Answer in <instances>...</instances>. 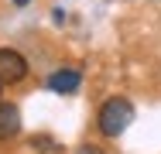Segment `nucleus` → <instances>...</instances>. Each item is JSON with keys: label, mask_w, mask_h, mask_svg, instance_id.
Segmentation results:
<instances>
[{"label": "nucleus", "mask_w": 161, "mask_h": 154, "mask_svg": "<svg viewBox=\"0 0 161 154\" xmlns=\"http://www.w3.org/2000/svg\"><path fill=\"white\" fill-rule=\"evenodd\" d=\"M28 75V62L21 52L14 48H0V86H10V82H21Z\"/></svg>", "instance_id": "nucleus-2"}, {"label": "nucleus", "mask_w": 161, "mask_h": 154, "mask_svg": "<svg viewBox=\"0 0 161 154\" xmlns=\"http://www.w3.org/2000/svg\"><path fill=\"white\" fill-rule=\"evenodd\" d=\"M134 120V106H130L124 96H117V99H106L103 103V110H99V130L106 134V137H117V134H124Z\"/></svg>", "instance_id": "nucleus-1"}, {"label": "nucleus", "mask_w": 161, "mask_h": 154, "mask_svg": "<svg viewBox=\"0 0 161 154\" xmlns=\"http://www.w3.org/2000/svg\"><path fill=\"white\" fill-rule=\"evenodd\" d=\"M79 154H103V151H96L93 144H86V147H82V151H79Z\"/></svg>", "instance_id": "nucleus-5"}, {"label": "nucleus", "mask_w": 161, "mask_h": 154, "mask_svg": "<svg viewBox=\"0 0 161 154\" xmlns=\"http://www.w3.org/2000/svg\"><path fill=\"white\" fill-rule=\"evenodd\" d=\"M79 82H82V75H79L75 69H62V72H55V75L48 79V89H52V92H65V96H69V92L79 89Z\"/></svg>", "instance_id": "nucleus-4"}, {"label": "nucleus", "mask_w": 161, "mask_h": 154, "mask_svg": "<svg viewBox=\"0 0 161 154\" xmlns=\"http://www.w3.org/2000/svg\"><path fill=\"white\" fill-rule=\"evenodd\" d=\"M14 3H17V7H24V3H28V0H14Z\"/></svg>", "instance_id": "nucleus-6"}, {"label": "nucleus", "mask_w": 161, "mask_h": 154, "mask_svg": "<svg viewBox=\"0 0 161 154\" xmlns=\"http://www.w3.org/2000/svg\"><path fill=\"white\" fill-rule=\"evenodd\" d=\"M17 130H21V110L14 103H0V140L17 137Z\"/></svg>", "instance_id": "nucleus-3"}]
</instances>
